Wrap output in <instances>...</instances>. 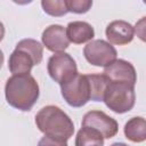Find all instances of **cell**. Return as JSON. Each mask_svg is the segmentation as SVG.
Returning a JSON list of instances; mask_svg holds the SVG:
<instances>
[{"label":"cell","instance_id":"obj_1","mask_svg":"<svg viewBox=\"0 0 146 146\" xmlns=\"http://www.w3.org/2000/svg\"><path fill=\"white\" fill-rule=\"evenodd\" d=\"M5 96L11 107L27 112L39 99V84L31 74L11 75L6 82Z\"/></svg>","mask_w":146,"mask_h":146},{"label":"cell","instance_id":"obj_2","mask_svg":"<svg viewBox=\"0 0 146 146\" xmlns=\"http://www.w3.org/2000/svg\"><path fill=\"white\" fill-rule=\"evenodd\" d=\"M35 124L44 136L59 140L67 141L74 133L72 119L55 105L42 107L35 115Z\"/></svg>","mask_w":146,"mask_h":146},{"label":"cell","instance_id":"obj_3","mask_svg":"<svg viewBox=\"0 0 146 146\" xmlns=\"http://www.w3.org/2000/svg\"><path fill=\"white\" fill-rule=\"evenodd\" d=\"M105 105L117 114H123L133 108L136 103L135 86L127 82L110 81L104 97Z\"/></svg>","mask_w":146,"mask_h":146},{"label":"cell","instance_id":"obj_4","mask_svg":"<svg viewBox=\"0 0 146 146\" xmlns=\"http://www.w3.org/2000/svg\"><path fill=\"white\" fill-rule=\"evenodd\" d=\"M47 70L49 76L59 86L70 82L79 74L75 60L67 52H56L50 56Z\"/></svg>","mask_w":146,"mask_h":146},{"label":"cell","instance_id":"obj_5","mask_svg":"<svg viewBox=\"0 0 146 146\" xmlns=\"http://www.w3.org/2000/svg\"><path fill=\"white\" fill-rule=\"evenodd\" d=\"M64 100L72 107H82L91 100L90 83L87 74H78L70 82L60 86Z\"/></svg>","mask_w":146,"mask_h":146},{"label":"cell","instance_id":"obj_6","mask_svg":"<svg viewBox=\"0 0 146 146\" xmlns=\"http://www.w3.org/2000/svg\"><path fill=\"white\" fill-rule=\"evenodd\" d=\"M83 55L89 64L98 67L110 66L116 60L117 57V52L114 46L102 39L88 42L83 48Z\"/></svg>","mask_w":146,"mask_h":146},{"label":"cell","instance_id":"obj_7","mask_svg":"<svg viewBox=\"0 0 146 146\" xmlns=\"http://www.w3.org/2000/svg\"><path fill=\"white\" fill-rule=\"evenodd\" d=\"M81 127H89L97 130L104 139L114 137L119 131V124L115 119L111 117L103 111H89L82 119Z\"/></svg>","mask_w":146,"mask_h":146},{"label":"cell","instance_id":"obj_8","mask_svg":"<svg viewBox=\"0 0 146 146\" xmlns=\"http://www.w3.org/2000/svg\"><path fill=\"white\" fill-rule=\"evenodd\" d=\"M42 44L52 52H64L70 46L66 29L59 24H52L44 29L41 35Z\"/></svg>","mask_w":146,"mask_h":146},{"label":"cell","instance_id":"obj_9","mask_svg":"<svg viewBox=\"0 0 146 146\" xmlns=\"http://www.w3.org/2000/svg\"><path fill=\"white\" fill-rule=\"evenodd\" d=\"M103 74L110 81L127 82L132 86H135L137 82V73L135 66L124 59H116L110 66L104 68Z\"/></svg>","mask_w":146,"mask_h":146},{"label":"cell","instance_id":"obj_10","mask_svg":"<svg viewBox=\"0 0 146 146\" xmlns=\"http://www.w3.org/2000/svg\"><path fill=\"white\" fill-rule=\"evenodd\" d=\"M105 34L111 44L124 46L132 41L135 36V27L125 21H113L107 25Z\"/></svg>","mask_w":146,"mask_h":146},{"label":"cell","instance_id":"obj_11","mask_svg":"<svg viewBox=\"0 0 146 146\" xmlns=\"http://www.w3.org/2000/svg\"><path fill=\"white\" fill-rule=\"evenodd\" d=\"M36 65L34 58L23 48L16 46L15 50L10 54L8 60V68L13 75L30 74L32 67Z\"/></svg>","mask_w":146,"mask_h":146},{"label":"cell","instance_id":"obj_12","mask_svg":"<svg viewBox=\"0 0 146 146\" xmlns=\"http://www.w3.org/2000/svg\"><path fill=\"white\" fill-rule=\"evenodd\" d=\"M66 34L70 42H73L75 44H82L92 41L95 36V31L89 23L82 21H74L67 24Z\"/></svg>","mask_w":146,"mask_h":146},{"label":"cell","instance_id":"obj_13","mask_svg":"<svg viewBox=\"0 0 146 146\" xmlns=\"http://www.w3.org/2000/svg\"><path fill=\"white\" fill-rule=\"evenodd\" d=\"M124 136L132 143H143L146 140V119L135 116L124 124Z\"/></svg>","mask_w":146,"mask_h":146},{"label":"cell","instance_id":"obj_14","mask_svg":"<svg viewBox=\"0 0 146 146\" xmlns=\"http://www.w3.org/2000/svg\"><path fill=\"white\" fill-rule=\"evenodd\" d=\"M104 137L95 129L81 127L75 137V146H103Z\"/></svg>","mask_w":146,"mask_h":146},{"label":"cell","instance_id":"obj_15","mask_svg":"<svg viewBox=\"0 0 146 146\" xmlns=\"http://www.w3.org/2000/svg\"><path fill=\"white\" fill-rule=\"evenodd\" d=\"M90 83L91 100L94 102H104L105 92L108 87L110 80L104 74H87Z\"/></svg>","mask_w":146,"mask_h":146},{"label":"cell","instance_id":"obj_16","mask_svg":"<svg viewBox=\"0 0 146 146\" xmlns=\"http://www.w3.org/2000/svg\"><path fill=\"white\" fill-rule=\"evenodd\" d=\"M41 7L46 14L52 17H62L68 13L66 0H42Z\"/></svg>","mask_w":146,"mask_h":146},{"label":"cell","instance_id":"obj_17","mask_svg":"<svg viewBox=\"0 0 146 146\" xmlns=\"http://www.w3.org/2000/svg\"><path fill=\"white\" fill-rule=\"evenodd\" d=\"M16 46L19 48H23L29 54H31L32 57L34 58L36 65H39L41 63L42 57H43V46L39 41H36L34 39H23Z\"/></svg>","mask_w":146,"mask_h":146},{"label":"cell","instance_id":"obj_18","mask_svg":"<svg viewBox=\"0 0 146 146\" xmlns=\"http://www.w3.org/2000/svg\"><path fill=\"white\" fill-rule=\"evenodd\" d=\"M70 13L74 14H84L89 11L92 6V1L90 0H66Z\"/></svg>","mask_w":146,"mask_h":146},{"label":"cell","instance_id":"obj_19","mask_svg":"<svg viewBox=\"0 0 146 146\" xmlns=\"http://www.w3.org/2000/svg\"><path fill=\"white\" fill-rule=\"evenodd\" d=\"M133 27H135V34L137 35V38L146 43V16L137 21Z\"/></svg>","mask_w":146,"mask_h":146},{"label":"cell","instance_id":"obj_20","mask_svg":"<svg viewBox=\"0 0 146 146\" xmlns=\"http://www.w3.org/2000/svg\"><path fill=\"white\" fill-rule=\"evenodd\" d=\"M38 146H67V141L55 139V138H51L48 136H43L39 140Z\"/></svg>","mask_w":146,"mask_h":146},{"label":"cell","instance_id":"obj_21","mask_svg":"<svg viewBox=\"0 0 146 146\" xmlns=\"http://www.w3.org/2000/svg\"><path fill=\"white\" fill-rule=\"evenodd\" d=\"M111 146H129V145H127V144H124V143H114V144H112Z\"/></svg>","mask_w":146,"mask_h":146},{"label":"cell","instance_id":"obj_22","mask_svg":"<svg viewBox=\"0 0 146 146\" xmlns=\"http://www.w3.org/2000/svg\"><path fill=\"white\" fill-rule=\"evenodd\" d=\"M144 3H145V5H146V0H144Z\"/></svg>","mask_w":146,"mask_h":146}]
</instances>
